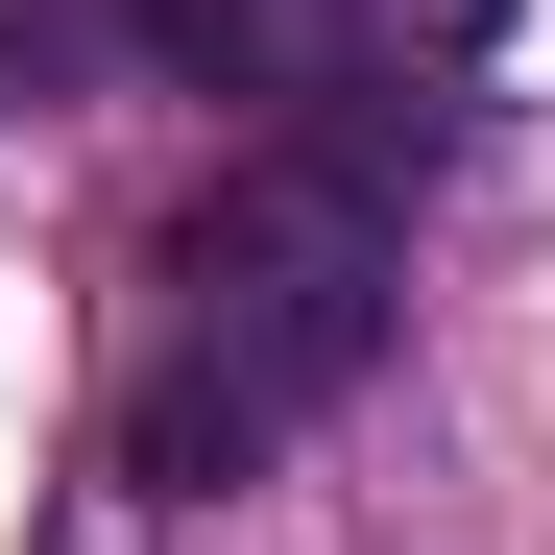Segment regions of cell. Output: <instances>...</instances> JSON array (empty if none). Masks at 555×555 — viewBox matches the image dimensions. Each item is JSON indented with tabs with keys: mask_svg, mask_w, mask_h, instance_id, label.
<instances>
[{
	"mask_svg": "<svg viewBox=\"0 0 555 555\" xmlns=\"http://www.w3.org/2000/svg\"><path fill=\"white\" fill-rule=\"evenodd\" d=\"M98 25L145 49V73H194V98H362V0H98Z\"/></svg>",
	"mask_w": 555,
	"mask_h": 555,
	"instance_id": "cell-2",
	"label": "cell"
},
{
	"mask_svg": "<svg viewBox=\"0 0 555 555\" xmlns=\"http://www.w3.org/2000/svg\"><path fill=\"white\" fill-rule=\"evenodd\" d=\"M411 169H435V98L362 73V98H314L291 145H242L169 218V291H145V362H121V483L145 507H218L314 411H362V362L411 314Z\"/></svg>",
	"mask_w": 555,
	"mask_h": 555,
	"instance_id": "cell-1",
	"label": "cell"
}]
</instances>
